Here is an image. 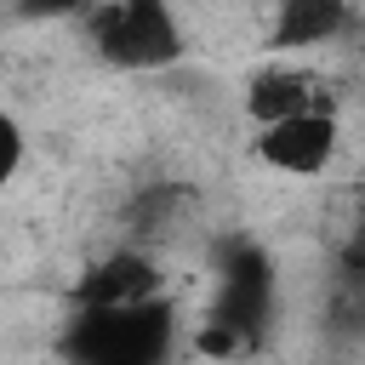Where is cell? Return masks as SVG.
<instances>
[{
  "mask_svg": "<svg viewBox=\"0 0 365 365\" xmlns=\"http://www.w3.org/2000/svg\"><path fill=\"white\" fill-rule=\"evenodd\" d=\"M57 348L80 365H160L177 348V308L165 291L143 302H74Z\"/></svg>",
  "mask_w": 365,
  "mask_h": 365,
  "instance_id": "obj_1",
  "label": "cell"
},
{
  "mask_svg": "<svg viewBox=\"0 0 365 365\" xmlns=\"http://www.w3.org/2000/svg\"><path fill=\"white\" fill-rule=\"evenodd\" d=\"M268 314H274V262H268L262 245L234 240V245L222 251L217 302H211V319H205V331H200V348H205V354L257 348Z\"/></svg>",
  "mask_w": 365,
  "mask_h": 365,
  "instance_id": "obj_2",
  "label": "cell"
},
{
  "mask_svg": "<svg viewBox=\"0 0 365 365\" xmlns=\"http://www.w3.org/2000/svg\"><path fill=\"white\" fill-rule=\"evenodd\" d=\"M91 46L114 68H171L182 57V23L171 0H103L91 6Z\"/></svg>",
  "mask_w": 365,
  "mask_h": 365,
  "instance_id": "obj_3",
  "label": "cell"
},
{
  "mask_svg": "<svg viewBox=\"0 0 365 365\" xmlns=\"http://www.w3.org/2000/svg\"><path fill=\"white\" fill-rule=\"evenodd\" d=\"M336 148H342V131H336L331 103L257 125V160L274 165V171H285V177H319V171H331Z\"/></svg>",
  "mask_w": 365,
  "mask_h": 365,
  "instance_id": "obj_4",
  "label": "cell"
},
{
  "mask_svg": "<svg viewBox=\"0 0 365 365\" xmlns=\"http://www.w3.org/2000/svg\"><path fill=\"white\" fill-rule=\"evenodd\" d=\"M160 291H165V279L148 251H108L103 262H91L74 279V302H143Z\"/></svg>",
  "mask_w": 365,
  "mask_h": 365,
  "instance_id": "obj_5",
  "label": "cell"
},
{
  "mask_svg": "<svg viewBox=\"0 0 365 365\" xmlns=\"http://www.w3.org/2000/svg\"><path fill=\"white\" fill-rule=\"evenodd\" d=\"M348 29V0H279L268 46L274 51H308Z\"/></svg>",
  "mask_w": 365,
  "mask_h": 365,
  "instance_id": "obj_6",
  "label": "cell"
},
{
  "mask_svg": "<svg viewBox=\"0 0 365 365\" xmlns=\"http://www.w3.org/2000/svg\"><path fill=\"white\" fill-rule=\"evenodd\" d=\"M302 108H325V97H319V86H314V74L285 68V63H274V68L251 74V86H245V114H251L257 125L285 120V114H302Z\"/></svg>",
  "mask_w": 365,
  "mask_h": 365,
  "instance_id": "obj_7",
  "label": "cell"
},
{
  "mask_svg": "<svg viewBox=\"0 0 365 365\" xmlns=\"http://www.w3.org/2000/svg\"><path fill=\"white\" fill-rule=\"evenodd\" d=\"M0 143H6V154H0V182H17V171H23V148H29V137H23V125H17V114H6V120H0Z\"/></svg>",
  "mask_w": 365,
  "mask_h": 365,
  "instance_id": "obj_8",
  "label": "cell"
},
{
  "mask_svg": "<svg viewBox=\"0 0 365 365\" xmlns=\"http://www.w3.org/2000/svg\"><path fill=\"white\" fill-rule=\"evenodd\" d=\"M91 0H17L11 11L23 17V23H51V17H74V11H86Z\"/></svg>",
  "mask_w": 365,
  "mask_h": 365,
  "instance_id": "obj_9",
  "label": "cell"
}]
</instances>
